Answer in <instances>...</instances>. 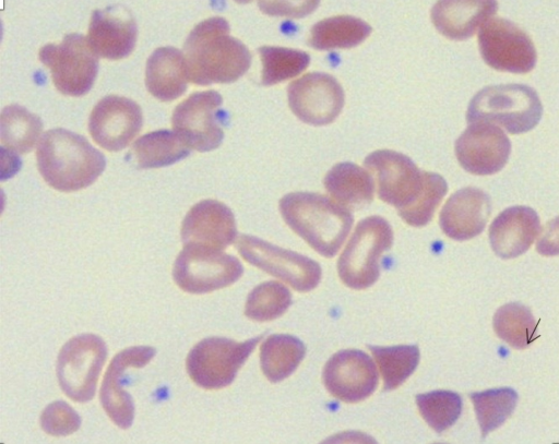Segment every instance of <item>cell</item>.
Masks as SVG:
<instances>
[{
  "instance_id": "cell-6",
  "label": "cell",
  "mask_w": 559,
  "mask_h": 444,
  "mask_svg": "<svg viewBox=\"0 0 559 444\" xmlns=\"http://www.w3.org/2000/svg\"><path fill=\"white\" fill-rule=\"evenodd\" d=\"M262 337L259 335L242 343L225 337L202 339L187 357L186 367L190 379L204 389H219L230 385Z\"/></svg>"
},
{
  "instance_id": "cell-19",
  "label": "cell",
  "mask_w": 559,
  "mask_h": 444,
  "mask_svg": "<svg viewBox=\"0 0 559 444\" xmlns=\"http://www.w3.org/2000/svg\"><path fill=\"white\" fill-rule=\"evenodd\" d=\"M237 237L233 212L216 200H204L193 205L181 225V241L185 245H195L223 251Z\"/></svg>"
},
{
  "instance_id": "cell-28",
  "label": "cell",
  "mask_w": 559,
  "mask_h": 444,
  "mask_svg": "<svg viewBox=\"0 0 559 444\" xmlns=\"http://www.w3.org/2000/svg\"><path fill=\"white\" fill-rule=\"evenodd\" d=\"M306 355L297 337L286 334L269 336L260 349V363L269 381L276 383L289 376Z\"/></svg>"
},
{
  "instance_id": "cell-23",
  "label": "cell",
  "mask_w": 559,
  "mask_h": 444,
  "mask_svg": "<svg viewBox=\"0 0 559 444\" xmlns=\"http://www.w3.org/2000/svg\"><path fill=\"white\" fill-rule=\"evenodd\" d=\"M497 9V0H438L430 14L441 35L452 40H465L495 15Z\"/></svg>"
},
{
  "instance_id": "cell-22",
  "label": "cell",
  "mask_w": 559,
  "mask_h": 444,
  "mask_svg": "<svg viewBox=\"0 0 559 444\" xmlns=\"http://www.w3.org/2000/svg\"><path fill=\"white\" fill-rule=\"evenodd\" d=\"M540 231L537 213L523 205L502 211L489 226V242L501 259H514L526 252Z\"/></svg>"
},
{
  "instance_id": "cell-25",
  "label": "cell",
  "mask_w": 559,
  "mask_h": 444,
  "mask_svg": "<svg viewBox=\"0 0 559 444\" xmlns=\"http://www.w3.org/2000/svg\"><path fill=\"white\" fill-rule=\"evenodd\" d=\"M324 188L330 196L347 209H358L373 200L371 175L353 163H340L326 173Z\"/></svg>"
},
{
  "instance_id": "cell-24",
  "label": "cell",
  "mask_w": 559,
  "mask_h": 444,
  "mask_svg": "<svg viewBox=\"0 0 559 444\" xmlns=\"http://www.w3.org/2000/svg\"><path fill=\"white\" fill-rule=\"evenodd\" d=\"M189 76L182 52L174 47L154 50L146 61L145 85L162 101L180 97L186 91Z\"/></svg>"
},
{
  "instance_id": "cell-30",
  "label": "cell",
  "mask_w": 559,
  "mask_h": 444,
  "mask_svg": "<svg viewBox=\"0 0 559 444\" xmlns=\"http://www.w3.org/2000/svg\"><path fill=\"white\" fill-rule=\"evenodd\" d=\"M538 322L531 310L519 302L500 307L493 315V329L498 337L515 349L527 348L535 336Z\"/></svg>"
},
{
  "instance_id": "cell-9",
  "label": "cell",
  "mask_w": 559,
  "mask_h": 444,
  "mask_svg": "<svg viewBox=\"0 0 559 444\" xmlns=\"http://www.w3.org/2000/svg\"><path fill=\"white\" fill-rule=\"evenodd\" d=\"M243 273L239 260L222 251L185 245L178 254L173 277L189 293H207L237 281Z\"/></svg>"
},
{
  "instance_id": "cell-3",
  "label": "cell",
  "mask_w": 559,
  "mask_h": 444,
  "mask_svg": "<svg viewBox=\"0 0 559 444\" xmlns=\"http://www.w3.org/2000/svg\"><path fill=\"white\" fill-rule=\"evenodd\" d=\"M280 212L290 229L324 257L336 255L353 225L346 207L312 192L284 195Z\"/></svg>"
},
{
  "instance_id": "cell-35",
  "label": "cell",
  "mask_w": 559,
  "mask_h": 444,
  "mask_svg": "<svg viewBox=\"0 0 559 444\" xmlns=\"http://www.w3.org/2000/svg\"><path fill=\"white\" fill-rule=\"evenodd\" d=\"M292 303V296L281 283H262L248 295L245 308L247 317L258 322L272 321L284 314Z\"/></svg>"
},
{
  "instance_id": "cell-10",
  "label": "cell",
  "mask_w": 559,
  "mask_h": 444,
  "mask_svg": "<svg viewBox=\"0 0 559 444\" xmlns=\"http://www.w3.org/2000/svg\"><path fill=\"white\" fill-rule=\"evenodd\" d=\"M236 248L248 263L287 283L297 291H310L320 283L321 267L308 256L249 235H240Z\"/></svg>"
},
{
  "instance_id": "cell-38",
  "label": "cell",
  "mask_w": 559,
  "mask_h": 444,
  "mask_svg": "<svg viewBox=\"0 0 559 444\" xmlns=\"http://www.w3.org/2000/svg\"><path fill=\"white\" fill-rule=\"evenodd\" d=\"M320 0H258L260 10L271 16L300 19L312 13Z\"/></svg>"
},
{
  "instance_id": "cell-14",
  "label": "cell",
  "mask_w": 559,
  "mask_h": 444,
  "mask_svg": "<svg viewBox=\"0 0 559 444\" xmlns=\"http://www.w3.org/2000/svg\"><path fill=\"white\" fill-rule=\"evenodd\" d=\"M288 105L293 113L311 125L333 122L344 106V91L332 75L307 73L292 82L287 88Z\"/></svg>"
},
{
  "instance_id": "cell-15",
  "label": "cell",
  "mask_w": 559,
  "mask_h": 444,
  "mask_svg": "<svg viewBox=\"0 0 559 444\" xmlns=\"http://www.w3.org/2000/svg\"><path fill=\"white\" fill-rule=\"evenodd\" d=\"M510 154L509 137L490 122L468 123L455 141V155L460 165L473 175L488 176L500 171Z\"/></svg>"
},
{
  "instance_id": "cell-21",
  "label": "cell",
  "mask_w": 559,
  "mask_h": 444,
  "mask_svg": "<svg viewBox=\"0 0 559 444\" xmlns=\"http://www.w3.org/2000/svg\"><path fill=\"white\" fill-rule=\"evenodd\" d=\"M490 213L489 195L478 188L466 187L448 199L440 212L439 224L449 238L468 240L483 232Z\"/></svg>"
},
{
  "instance_id": "cell-18",
  "label": "cell",
  "mask_w": 559,
  "mask_h": 444,
  "mask_svg": "<svg viewBox=\"0 0 559 444\" xmlns=\"http://www.w3.org/2000/svg\"><path fill=\"white\" fill-rule=\"evenodd\" d=\"M155 355L156 349L151 346L130 347L117 353L108 365L100 387V404L121 429L132 425L135 410L131 395L121 387L123 373L129 368H143Z\"/></svg>"
},
{
  "instance_id": "cell-11",
  "label": "cell",
  "mask_w": 559,
  "mask_h": 444,
  "mask_svg": "<svg viewBox=\"0 0 559 444\" xmlns=\"http://www.w3.org/2000/svg\"><path fill=\"white\" fill-rule=\"evenodd\" d=\"M477 40L483 60L495 70L525 74L536 65L532 39L509 20L490 17L480 26Z\"/></svg>"
},
{
  "instance_id": "cell-17",
  "label": "cell",
  "mask_w": 559,
  "mask_h": 444,
  "mask_svg": "<svg viewBox=\"0 0 559 444\" xmlns=\"http://www.w3.org/2000/svg\"><path fill=\"white\" fill-rule=\"evenodd\" d=\"M378 372L371 358L361 350L345 349L334 353L323 369L328 392L345 403L368 398L377 388Z\"/></svg>"
},
{
  "instance_id": "cell-26",
  "label": "cell",
  "mask_w": 559,
  "mask_h": 444,
  "mask_svg": "<svg viewBox=\"0 0 559 444\" xmlns=\"http://www.w3.org/2000/svg\"><path fill=\"white\" fill-rule=\"evenodd\" d=\"M191 148L174 131L158 130L139 137L131 155L139 168H159L173 165L190 154Z\"/></svg>"
},
{
  "instance_id": "cell-34",
  "label": "cell",
  "mask_w": 559,
  "mask_h": 444,
  "mask_svg": "<svg viewBox=\"0 0 559 444\" xmlns=\"http://www.w3.org/2000/svg\"><path fill=\"white\" fill-rule=\"evenodd\" d=\"M416 404L424 420L438 433L456 422L463 407L461 396L445 389L419 394L416 396Z\"/></svg>"
},
{
  "instance_id": "cell-36",
  "label": "cell",
  "mask_w": 559,
  "mask_h": 444,
  "mask_svg": "<svg viewBox=\"0 0 559 444\" xmlns=\"http://www.w3.org/2000/svg\"><path fill=\"white\" fill-rule=\"evenodd\" d=\"M448 191L447 181L438 173L425 171V187L416 202L400 212L402 219L414 227L426 226Z\"/></svg>"
},
{
  "instance_id": "cell-2",
  "label": "cell",
  "mask_w": 559,
  "mask_h": 444,
  "mask_svg": "<svg viewBox=\"0 0 559 444\" xmlns=\"http://www.w3.org/2000/svg\"><path fill=\"white\" fill-rule=\"evenodd\" d=\"M36 158L44 180L61 192L91 185L106 166L104 155L84 136L60 128L44 133Z\"/></svg>"
},
{
  "instance_id": "cell-29",
  "label": "cell",
  "mask_w": 559,
  "mask_h": 444,
  "mask_svg": "<svg viewBox=\"0 0 559 444\" xmlns=\"http://www.w3.org/2000/svg\"><path fill=\"white\" fill-rule=\"evenodd\" d=\"M41 128L40 118L20 105H9L2 109L1 142L16 154L29 153L33 149Z\"/></svg>"
},
{
  "instance_id": "cell-27",
  "label": "cell",
  "mask_w": 559,
  "mask_h": 444,
  "mask_svg": "<svg viewBox=\"0 0 559 444\" xmlns=\"http://www.w3.org/2000/svg\"><path fill=\"white\" fill-rule=\"evenodd\" d=\"M371 33V26L350 15H337L316 23L309 46L317 50L348 49L361 44Z\"/></svg>"
},
{
  "instance_id": "cell-31",
  "label": "cell",
  "mask_w": 559,
  "mask_h": 444,
  "mask_svg": "<svg viewBox=\"0 0 559 444\" xmlns=\"http://www.w3.org/2000/svg\"><path fill=\"white\" fill-rule=\"evenodd\" d=\"M381 375L383 391H392L403 384L415 371L419 362V349L416 345L370 346Z\"/></svg>"
},
{
  "instance_id": "cell-5",
  "label": "cell",
  "mask_w": 559,
  "mask_h": 444,
  "mask_svg": "<svg viewBox=\"0 0 559 444\" xmlns=\"http://www.w3.org/2000/svg\"><path fill=\"white\" fill-rule=\"evenodd\" d=\"M393 231L380 216L360 220L337 261L338 276L352 289H366L379 278L381 254L391 248Z\"/></svg>"
},
{
  "instance_id": "cell-7",
  "label": "cell",
  "mask_w": 559,
  "mask_h": 444,
  "mask_svg": "<svg viewBox=\"0 0 559 444\" xmlns=\"http://www.w3.org/2000/svg\"><path fill=\"white\" fill-rule=\"evenodd\" d=\"M39 60L50 70L55 87L63 95L83 96L93 87L98 72V58L81 34L64 36L58 45L47 44Z\"/></svg>"
},
{
  "instance_id": "cell-4",
  "label": "cell",
  "mask_w": 559,
  "mask_h": 444,
  "mask_svg": "<svg viewBox=\"0 0 559 444\" xmlns=\"http://www.w3.org/2000/svg\"><path fill=\"white\" fill-rule=\"evenodd\" d=\"M543 113L537 92L528 85L510 83L486 86L471 99L466 121L490 122L511 134L534 129Z\"/></svg>"
},
{
  "instance_id": "cell-20",
  "label": "cell",
  "mask_w": 559,
  "mask_h": 444,
  "mask_svg": "<svg viewBox=\"0 0 559 444\" xmlns=\"http://www.w3.org/2000/svg\"><path fill=\"white\" fill-rule=\"evenodd\" d=\"M136 38L138 26L127 9L115 5L93 11L87 40L97 56L110 60L127 58Z\"/></svg>"
},
{
  "instance_id": "cell-12",
  "label": "cell",
  "mask_w": 559,
  "mask_h": 444,
  "mask_svg": "<svg viewBox=\"0 0 559 444\" xmlns=\"http://www.w3.org/2000/svg\"><path fill=\"white\" fill-rule=\"evenodd\" d=\"M223 98L216 91L197 92L174 110V131L192 149L210 152L224 139Z\"/></svg>"
},
{
  "instance_id": "cell-39",
  "label": "cell",
  "mask_w": 559,
  "mask_h": 444,
  "mask_svg": "<svg viewBox=\"0 0 559 444\" xmlns=\"http://www.w3.org/2000/svg\"><path fill=\"white\" fill-rule=\"evenodd\" d=\"M536 250L542 255L559 254V216L548 221L538 238Z\"/></svg>"
},
{
  "instance_id": "cell-8",
  "label": "cell",
  "mask_w": 559,
  "mask_h": 444,
  "mask_svg": "<svg viewBox=\"0 0 559 444\" xmlns=\"http://www.w3.org/2000/svg\"><path fill=\"white\" fill-rule=\"evenodd\" d=\"M106 357L107 347L99 336L82 334L68 340L57 360V377L63 393L76 403L92 400Z\"/></svg>"
},
{
  "instance_id": "cell-16",
  "label": "cell",
  "mask_w": 559,
  "mask_h": 444,
  "mask_svg": "<svg viewBox=\"0 0 559 444\" xmlns=\"http://www.w3.org/2000/svg\"><path fill=\"white\" fill-rule=\"evenodd\" d=\"M143 124L140 106L122 96L109 95L93 108L88 119V131L93 140L109 152L127 147Z\"/></svg>"
},
{
  "instance_id": "cell-37",
  "label": "cell",
  "mask_w": 559,
  "mask_h": 444,
  "mask_svg": "<svg viewBox=\"0 0 559 444\" xmlns=\"http://www.w3.org/2000/svg\"><path fill=\"white\" fill-rule=\"evenodd\" d=\"M81 417L66 401L57 400L49 404L40 416L43 430L53 436H66L81 427Z\"/></svg>"
},
{
  "instance_id": "cell-1",
  "label": "cell",
  "mask_w": 559,
  "mask_h": 444,
  "mask_svg": "<svg viewBox=\"0 0 559 444\" xmlns=\"http://www.w3.org/2000/svg\"><path fill=\"white\" fill-rule=\"evenodd\" d=\"M228 22L221 16L200 22L183 45L189 81L197 85L233 83L251 65V53L229 35Z\"/></svg>"
},
{
  "instance_id": "cell-32",
  "label": "cell",
  "mask_w": 559,
  "mask_h": 444,
  "mask_svg": "<svg viewBox=\"0 0 559 444\" xmlns=\"http://www.w3.org/2000/svg\"><path fill=\"white\" fill-rule=\"evenodd\" d=\"M481 431V436L496 430L512 415L518 393L511 387L490 388L469 395Z\"/></svg>"
},
{
  "instance_id": "cell-13",
  "label": "cell",
  "mask_w": 559,
  "mask_h": 444,
  "mask_svg": "<svg viewBox=\"0 0 559 444\" xmlns=\"http://www.w3.org/2000/svg\"><path fill=\"white\" fill-rule=\"evenodd\" d=\"M376 177L378 196L397 212L411 207L425 187V171L404 154L380 149L369 154L364 161Z\"/></svg>"
},
{
  "instance_id": "cell-33",
  "label": "cell",
  "mask_w": 559,
  "mask_h": 444,
  "mask_svg": "<svg viewBox=\"0 0 559 444\" xmlns=\"http://www.w3.org/2000/svg\"><path fill=\"white\" fill-rule=\"evenodd\" d=\"M259 53L262 62L261 82L265 86L297 76L310 63V56L298 49L262 46Z\"/></svg>"
},
{
  "instance_id": "cell-40",
  "label": "cell",
  "mask_w": 559,
  "mask_h": 444,
  "mask_svg": "<svg viewBox=\"0 0 559 444\" xmlns=\"http://www.w3.org/2000/svg\"><path fill=\"white\" fill-rule=\"evenodd\" d=\"M235 1L238 2V3H249L252 0H235Z\"/></svg>"
}]
</instances>
